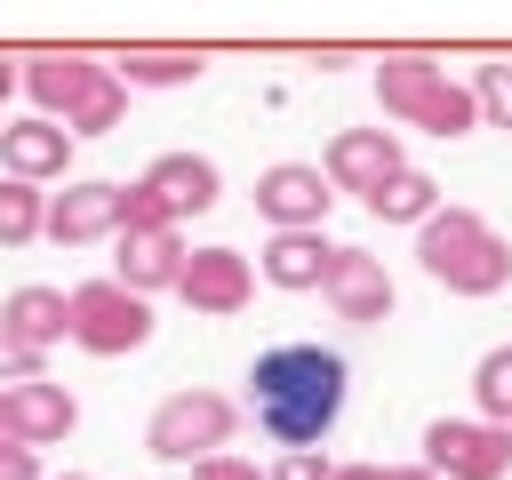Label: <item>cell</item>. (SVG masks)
Wrapping results in <instances>:
<instances>
[{
	"label": "cell",
	"instance_id": "obj_19",
	"mask_svg": "<svg viewBox=\"0 0 512 480\" xmlns=\"http://www.w3.org/2000/svg\"><path fill=\"white\" fill-rule=\"evenodd\" d=\"M112 72H120L128 88H184V80L208 72V56L184 48V40H128V48L112 56Z\"/></svg>",
	"mask_w": 512,
	"mask_h": 480
},
{
	"label": "cell",
	"instance_id": "obj_2",
	"mask_svg": "<svg viewBox=\"0 0 512 480\" xmlns=\"http://www.w3.org/2000/svg\"><path fill=\"white\" fill-rule=\"evenodd\" d=\"M416 264H424L448 296H496V288L512 280V240H504L480 208L440 200V208L416 224Z\"/></svg>",
	"mask_w": 512,
	"mask_h": 480
},
{
	"label": "cell",
	"instance_id": "obj_24",
	"mask_svg": "<svg viewBox=\"0 0 512 480\" xmlns=\"http://www.w3.org/2000/svg\"><path fill=\"white\" fill-rule=\"evenodd\" d=\"M464 88H472V104H480V120H488V128H504V136H512V64H504V56H496V64H480V72H472V80H464Z\"/></svg>",
	"mask_w": 512,
	"mask_h": 480
},
{
	"label": "cell",
	"instance_id": "obj_7",
	"mask_svg": "<svg viewBox=\"0 0 512 480\" xmlns=\"http://www.w3.org/2000/svg\"><path fill=\"white\" fill-rule=\"evenodd\" d=\"M400 168H408V152H400L392 128H336V136H328V160H320V176H328L336 192H352V200L384 192Z\"/></svg>",
	"mask_w": 512,
	"mask_h": 480
},
{
	"label": "cell",
	"instance_id": "obj_1",
	"mask_svg": "<svg viewBox=\"0 0 512 480\" xmlns=\"http://www.w3.org/2000/svg\"><path fill=\"white\" fill-rule=\"evenodd\" d=\"M344 400H352V360L320 336H288L248 360V416L280 448H328Z\"/></svg>",
	"mask_w": 512,
	"mask_h": 480
},
{
	"label": "cell",
	"instance_id": "obj_20",
	"mask_svg": "<svg viewBox=\"0 0 512 480\" xmlns=\"http://www.w3.org/2000/svg\"><path fill=\"white\" fill-rule=\"evenodd\" d=\"M360 208H368L376 224H424V216L440 208V184H432V176H424V168L408 160V168H400V176H392L384 192H368Z\"/></svg>",
	"mask_w": 512,
	"mask_h": 480
},
{
	"label": "cell",
	"instance_id": "obj_9",
	"mask_svg": "<svg viewBox=\"0 0 512 480\" xmlns=\"http://www.w3.org/2000/svg\"><path fill=\"white\" fill-rule=\"evenodd\" d=\"M328 208H336V184L320 168H304V160H280V168L256 176V216L272 232H320Z\"/></svg>",
	"mask_w": 512,
	"mask_h": 480
},
{
	"label": "cell",
	"instance_id": "obj_5",
	"mask_svg": "<svg viewBox=\"0 0 512 480\" xmlns=\"http://www.w3.org/2000/svg\"><path fill=\"white\" fill-rule=\"evenodd\" d=\"M424 464H432L440 480H512V424L432 416V424H424Z\"/></svg>",
	"mask_w": 512,
	"mask_h": 480
},
{
	"label": "cell",
	"instance_id": "obj_13",
	"mask_svg": "<svg viewBox=\"0 0 512 480\" xmlns=\"http://www.w3.org/2000/svg\"><path fill=\"white\" fill-rule=\"evenodd\" d=\"M376 104L392 112V120H408V128H424V112L448 96V72L424 56V48H392V56H376Z\"/></svg>",
	"mask_w": 512,
	"mask_h": 480
},
{
	"label": "cell",
	"instance_id": "obj_14",
	"mask_svg": "<svg viewBox=\"0 0 512 480\" xmlns=\"http://www.w3.org/2000/svg\"><path fill=\"white\" fill-rule=\"evenodd\" d=\"M8 400V432L24 440V448H56V440H72V424H80V400L64 392V384H8L0 392Z\"/></svg>",
	"mask_w": 512,
	"mask_h": 480
},
{
	"label": "cell",
	"instance_id": "obj_32",
	"mask_svg": "<svg viewBox=\"0 0 512 480\" xmlns=\"http://www.w3.org/2000/svg\"><path fill=\"white\" fill-rule=\"evenodd\" d=\"M0 440H16V432H8V400H0Z\"/></svg>",
	"mask_w": 512,
	"mask_h": 480
},
{
	"label": "cell",
	"instance_id": "obj_29",
	"mask_svg": "<svg viewBox=\"0 0 512 480\" xmlns=\"http://www.w3.org/2000/svg\"><path fill=\"white\" fill-rule=\"evenodd\" d=\"M0 480H48V472H40V448H24V440H0Z\"/></svg>",
	"mask_w": 512,
	"mask_h": 480
},
{
	"label": "cell",
	"instance_id": "obj_23",
	"mask_svg": "<svg viewBox=\"0 0 512 480\" xmlns=\"http://www.w3.org/2000/svg\"><path fill=\"white\" fill-rule=\"evenodd\" d=\"M120 112H128V80H120V72H104V80H96V96L64 120V136H80V144H88V136H112V128H120Z\"/></svg>",
	"mask_w": 512,
	"mask_h": 480
},
{
	"label": "cell",
	"instance_id": "obj_27",
	"mask_svg": "<svg viewBox=\"0 0 512 480\" xmlns=\"http://www.w3.org/2000/svg\"><path fill=\"white\" fill-rule=\"evenodd\" d=\"M8 384H40V352H24V344L0 328V392H8Z\"/></svg>",
	"mask_w": 512,
	"mask_h": 480
},
{
	"label": "cell",
	"instance_id": "obj_17",
	"mask_svg": "<svg viewBox=\"0 0 512 480\" xmlns=\"http://www.w3.org/2000/svg\"><path fill=\"white\" fill-rule=\"evenodd\" d=\"M328 264H336V240H328V232H272V240H264V256H256V272H264L272 288H288V296L320 288V280H328Z\"/></svg>",
	"mask_w": 512,
	"mask_h": 480
},
{
	"label": "cell",
	"instance_id": "obj_12",
	"mask_svg": "<svg viewBox=\"0 0 512 480\" xmlns=\"http://www.w3.org/2000/svg\"><path fill=\"white\" fill-rule=\"evenodd\" d=\"M48 240H56V248L120 240V184H104V176H72V184L48 200Z\"/></svg>",
	"mask_w": 512,
	"mask_h": 480
},
{
	"label": "cell",
	"instance_id": "obj_10",
	"mask_svg": "<svg viewBox=\"0 0 512 480\" xmlns=\"http://www.w3.org/2000/svg\"><path fill=\"white\" fill-rule=\"evenodd\" d=\"M112 64H96V56H80V48H40V56H24V96L40 104V120H72L88 96H96V80H104Z\"/></svg>",
	"mask_w": 512,
	"mask_h": 480
},
{
	"label": "cell",
	"instance_id": "obj_18",
	"mask_svg": "<svg viewBox=\"0 0 512 480\" xmlns=\"http://www.w3.org/2000/svg\"><path fill=\"white\" fill-rule=\"evenodd\" d=\"M0 328H8L24 352H48V344H64V336H72V296H64V288L24 280V288L0 304Z\"/></svg>",
	"mask_w": 512,
	"mask_h": 480
},
{
	"label": "cell",
	"instance_id": "obj_11",
	"mask_svg": "<svg viewBox=\"0 0 512 480\" xmlns=\"http://www.w3.org/2000/svg\"><path fill=\"white\" fill-rule=\"evenodd\" d=\"M136 184L152 192V208H160L168 224H184V216H208V208L224 200V176H216V160H208V152H160V160H152Z\"/></svg>",
	"mask_w": 512,
	"mask_h": 480
},
{
	"label": "cell",
	"instance_id": "obj_26",
	"mask_svg": "<svg viewBox=\"0 0 512 480\" xmlns=\"http://www.w3.org/2000/svg\"><path fill=\"white\" fill-rule=\"evenodd\" d=\"M264 480H336V464H328V448H280L264 464Z\"/></svg>",
	"mask_w": 512,
	"mask_h": 480
},
{
	"label": "cell",
	"instance_id": "obj_33",
	"mask_svg": "<svg viewBox=\"0 0 512 480\" xmlns=\"http://www.w3.org/2000/svg\"><path fill=\"white\" fill-rule=\"evenodd\" d=\"M64 480H88V472H64Z\"/></svg>",
	"mask_w": 512,
	"mask_h": 480
},
{
	"label": "cell",
	"instance_id": "obj_4",
	"mask_svg": "<svg viewBox=\"0 0 512 480\" xmlns=\"http://www.w3.org/2000/svg\"><path fill=\"white\" fill-rule=\"evenodd\" d=\"M72 344L96 360H128L152 344V304L120 280H80L72 288Z\"/></svg>",
	"mask_w": 512,
	"mask_h": 480
},
{
	"label": "cell",
	"instance_id": "obj_25",
	"mask_svg": "<svg viewBox=\"0 0 512 480\" xmlns=\"http://www.w3.org/2000/svg\"><path fill=\"white\" fill-rule=\"evenodd\" d=\"M472 128H480V104H472V88H464V80H448V96L424 112V136L456 144V136H472Z\"/></svg>",
	"mask_w": 512,
	"mask_h": 480
},
{
	"label": "cell",
	"instance_id": "obj_31",
	"mask_svg": "<svg viewBox=\"0 0 512 480\" xmlns=\"http://www.w3.org/2000/svg\"><path fill=\"white\" fill-rule=\"evenodd\" d=\"M384 480H440L432 464H384Z\"/></svg>",
	"mask_w": 512,
	"mask_h": 480
},
{
	"label": "cell",
	"instance_id": "obj_8",
	"mask_svg": "<svg viewBox=\"0 0 512 480\" xmlns=\"http://www.w3.org/2000/svg\"><path fill=\"white\" fill-rule=\"evenodd\" d=\"M176 296H184V312H200V320H232V312L256 296V264H248L240 248H192L184 272H176Z\"/></svg>",
	"mask_w": 512,
	"mask_h": 480
},
{
	"label": "cell",
	"instance_id": "obj_16",
	"mask_svg": "<svg viewBox=\"0 0 512 480\" xmlns=\"http://www.w3.org/2000/svg\"><path fill=\"white\" fill-rule=\"evenodd\" d=\"M184 232L176 224H152V232H120V288H136V296H152V288H176V272H184Z\"/></svg>",
	"mask_w": 512,
	"mask_h": 480
},
{
	"label": "cell",
	"instance_id": "obj_28",
	"mask_svg": "<svg viewBox=\"0 0 512 480\" xmlns=\"http://www.w3.org/2000/svg\"><path fill=\"white\" fill-rule=\"evenodd\" d=\"M192 480H264V464H248V456H232V448H224V456H200V464H192Z\"/></svg>",
	"mask_w": 512,
	"mask_h": 480
},
{
	"label": "cell",
	"instance_id": "obj_30",
	"mask_svg": "<svg viewBox=\"0 0 512 480\" xmlns=\"http://www.w3.org/2000/svg\"><path fill=\"white\" fill-rule=\"evenodd\" d=\"M8 88H24V64H16L8 48H0V96H8Z\"/></svg>",
	"mask_w": 512,
	"mask_h": 480
},
{
	"label": "cell",
	"instance_id": "obj_15",
	"mask_svg": "<svg viewBox=\"0 0 512 480\" xmlns=\"http://www.w3.org/2000/svg\"><path fill=\"white\" fill-rule=\"evenodd\" d=\"M80 144L56 128V120H8L0 128V176H24V184H48V176H64V160H72Z\"/></svg>",
	"mask_w": 512,
	"mask_h": 480
},
{
	"label": "cell",
	"instance_id": "obj_22",
	"mask_svg": "<svg viewBox=\"0 0 512 480\" xmlns=\"http://www.w3.org/2000/svg\"><path fill=\"white\" fill-rule=\"evenodd\" d=\"M472 400H480V424H512V344L480 352V368H472Z\"/></svg>",
	"mask_w": 512,
	"mask_h": 480
},
{
	"label": "cell",
	"instance_id": "obj_3",
	"mask_svg": "<svg viewBox=\"0 0 512 480\" xmlns=\"http://www.w3.org/2000/svg\"><path fill=\"white\" fill-rule=\"evenodd\" d=\"M232 432H240V400H224V392L192 384V392H168V400L152 408L144 448H152L160 464H200V456H224V448H232Z\"/></svg>",
	"mask_w": 512,
	"mask_h": 480
},
{
	"label": "cell",
	"instance_id": "obj_6",
	"mask_svg": "<svg viewBox=\"0 0 512 480\" xmlns=\"http://www.w3.org/2000/svg\"><path fill=\"white\" fill-rule=\"evenodd\" d=\"M320 304H328L344 328H376V320H392L400 288H392L384 256H368V248H336V264H328V280H320Z\"/></svg>",
	"mask_w": 512,
	"mask_h": 480
},
{
	"label": "cell",
	"instance_id": "obj_21",
	"mask_svg": "<svg viewBox=\"0 0 512 480\" xmlns=\"http://www.w3.org/2000/svg\"><path fill=\"white\" fill-rule=\"evenodd\" d=\"M32 240H48V192L0 176V248H32Z\"/></svg>",
	"mask_w": 512,
	"mask_h": 480
}]
</instances>
